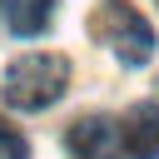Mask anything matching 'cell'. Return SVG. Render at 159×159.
<instances>
[{
  "instance_id": "cell-1",
  "label": "cell",
  "mask_w": 159,
  "mask_h": 159,
  "mask_svg": "<svg viewBox=\"0 0 159 159\" xmlns=\"http://www.w3.org/2000/svg\"><path fill=\"white\" fill-rule=\"evenodd\" d=\"M89 35H94L99 45H109L124 65H149V55H154V30H149V20H144L134 5H124V0H99L94 15H89Z\"/></svg>"
},
{
  "instance_id": "cell-2",
  "label": "cell",
  "mask_w": 159,
  "mask_h": 159,
  "mask_svg": "<svg viewBox=\"0 0 159 159\" xmlns=\"http://www.w3.org/2000/svg\"><path fill=\"white\" fill-rule=\"evenodd\" d=\"M65 80H70L65 55H20L5 70V104H15V109H45V104H55L65 94Z\"/></svg>"
},
{
  "instance_id": "cell-5",
  "label": "cell",
  "mask_w": 159,
  "mask_h": 159,
  "mask_svg": "<svg viewBox=\"0 0 159 159\" xmlns=\"http://www.w3.org/2000/svg\"><path fill=\"white\" fill-rule=\"evenodd\" d=\"M55 15V0H10V25L15 35H40Z\"/></svg>"
},
{
  "instance_id": "cell-6",
  "label": "cell",
  "mask_w": 159,
  "mask_h": 159,
  "mask_svg": "<svg viewBox=\"0 0 159 159\" xmlns=\"http://www.w3.org/2000/svg\"><path fill=\"white\" fill-rule=\"evenodd\" d=\"M25 154H30V149H25V139L0 119V159H25Z\"/></svg>"
},
{
  "instance_id": "cell-3",
  "label": "cell",
  "mask_w": 159,
  "mask_h": 159,
  "mask_svg": "<svg viewBox=\"0 0 159 159\" xmlns=\"http://www.w3.org/2000/svg\"><path fill=\"white\" fill-rule=\"evenodd\" d=\"M70 154L75 159H114L119 154V129H114V119H104V114H89V119H80V124H70Z\"/></svg>"
},
{
  "instance_id": "cell-4",
  "label": "cell",
  "mask_w": 159,
  "mask_h": 159,
  "mask_svg": "<svg viewBox=\"0 0 159 159\" xmlns=\"http://www.w3.org/2000/svg\"><path fill=\"white\" fill-rule=\"evenodd\" d=\"M124 149L134 159H159V104H134L124 119Z\"/></svg>"
}]
</instances>
